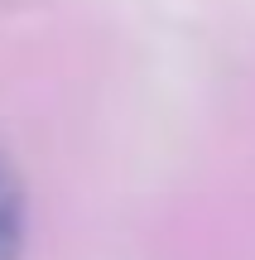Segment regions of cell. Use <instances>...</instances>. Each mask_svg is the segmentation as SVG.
Listing matches in <instances>:
<instances>
[{"label":"cell","mask_w":255,"mask_h":260,"mask_svg":"<svg viewBox=\"0 0 255 260\" xmlns=\"http://www.w3.org/2000/svg\"><path fill=\"white\" fill-rule=\"evenodd\" d=\"M19 251H24V193L0 159V260H19Z\"/></svg>","instance_id":"6da1fadb"}]
</instances>
